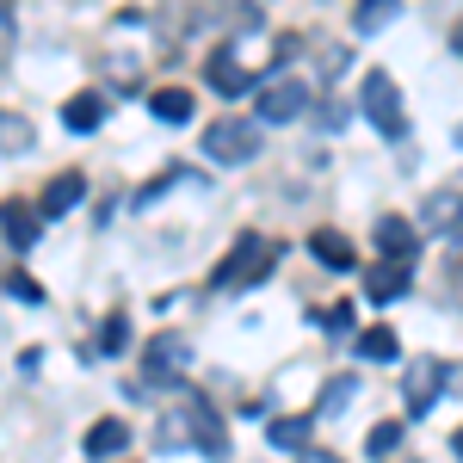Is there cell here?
<instances>
[{"instance_id":"cell-1","label":"cell","mask_w":463,"mask_h":463,"mask_svg":"<svg viewBox=\"0 0 463 463\" xmlns=\"http://www.w3.org/2000/svg\"><path fill=\"white\" fill-rule=\"evenodd\" d=\"M279 241L272 235H241L235 248L222 253V266H216V290H253V285H266V272L279 266Z\"/></svg>"},{"instance_id":"cell-17","label":"cell","mask_w":463,"mask_h":463,"mask_svg":"<svg viewBox=\"0 0 463 463\" xmlns=\"http://www.w3.org/2000/svg\"><path fill=\"white\" fill-rule=\"evenodd\" d=\"M309 253H316L321 266H334V272H346V266H353V241H346V235H334V229H316V235H309Z\"/></svg>"},{"instance_id":"cell-29","label":"cell","mask_w":463,"mask_h":463,"mask_svg":"<svg viewBox=\"0 0 463 463\" xmlns=\"http://www.w3.org/2000/svg\"><path fill=\"white\" fill-rule=\"evenodd\" d=\"M451 50H458V56H463V19H458V32H451Z\"/></svg>"},{"instance_id":"cell-5","label":"cell","mask_w":463,"mask_h":463,"mask_svg":"<svg viewBox=\"0 0 463 463\" xmlns=\"http://www.w3.org/2000/svg\"><path fill=\"white\" fill-rule=\"evenodd\" d=\"M303 106H309V87L290 80V74L260 87V124H290V118H303Z\"/></svg>"},{"instance_id":"cell-19","label":"cell","mask_w":463,"mask_h":463,"mask_svg":"<svg viewBox=\"0 0 463 463\" xmlns=\"http://www.w3.org/2000/svg\"><path fill=\"white\" fill-rule=\"evenodd\" d=\"M32 118H25V111H0V155H25V148H32Z\"/></svg>"},{"instance_id":"cell-27","label":"cell","mask_w":463,"mask_h":463,"mask_svg":"<svg viewBox=\"0 0 463 463\" xmlns=\"http://www.w3.org/2000/svg\"><path fill=\"white\" fill-rule=\"evenodd\" d=\"M327 327H334V334H346V327H353V309H346V303H340V309H327Z\"/></svg>"},{"instance_id":"cell-26","label":"cell","mask_w":463,"mask_h":463,"mask_svg":"<svg viewBox=\"0 0 463 463\" xmlns=\"http://www.w3.org/2000/svg\"><path fill=\"white\" fill-rule=\"evenodd\" d=\"M297 463H346V458H340V451H316V445H309V451H297Z\"/></svg>"},{"instance_id":"cell-30","label":"cell","mask_w":463,"mask_h":463,"mask_svg":"<svg viewBox=\"0 0 463 463\" xmlns=\"http://www.w3.org/2000/svg\"><path fill=\"white\" fill-rule=\"evenodd\" d=\"M451 451H458V458H463V427H458V439H451Z\"/></svg>"},{"instance_id":"cell-21","label":"cell","mask_w":463,"mask_h":463,"mask_svg":"<svg viewBox=\"0 0 463 463\" xmlns=\"http://www.w3.org/2000/svg\"><path fill=\"white\" fill-rule=\"evenodd\" d=\"M395 353H402V346H395L390 327H364V334H358V358H371V364H390Z\"/></svg>"},{"instance_id":"cell-16","label":"cell","mask_w":463,"mask_h":463,"mask_svg":"<svg viewBox=\"0 0 463 463\" xmlns=\"http://www.w3.org/2000/svg\"><path fill=\"white\" fill-rule=\"evenodd\" d=\"M148 111H155L161 124H192V93H185V87H155V93H148Z\"/></svg>"},{"instance_id":"cell-9","label":"cell","mask_w":463,"mask_h":463,"mask_svg":"<svg viewBox=\"0 0 463 463\" xmlns=\"http://www.w3.org/2000/svg\"><path fill=\"white\" fill-rule=\"evenodd\" d=\"M458 222H463V192L458 185H439L427 198V211H420V229L427 235H458Z\"/></svg>"},{"instance_id":"cell-7","label":"cell","mask_w":463,"mask_h":463,"mask_svg":"<svg viewBox=\"0 0 463 463\" xmlns=\"http://www.w3.org/2000/svg\"><path fill=\"white\" fill-rule=\"evenodd\" d=\"M204 74H211V87L222 93V99H241V93H253L260 80H253V69L235 56V50H216L211 62H204Z\"/></svg>"},{"instance_id":"cell-22","label":"cell","mask_w":463,"mask_h":463,"mask_svg":"<svg viewBox=\"0 0 463 463\" xmlns=\"http://www.w3.org/2000/svg\"><path fill=\"white\" fill-rule=\"evenodd\" d=\"M124 340H130V316H124V309H111L106 327H99V353H124Z\"/></svg>"},{"instance_id":"cell-3","label":"cell","mask_w":463,"mask_h":463,"mask_svg":"<svg viewBox=\"0 0 463 463\" xmlns=\"http://www.w3.org/2000/svg\"><path fill=\"white\" fill-rule=\"evenodd\" d=\"M179 420H185V432H192V445L204 451V458H229V439H222V414L211 408V395L204 390H179Z\"/></svg>"},{"instance_id":"cell-20","label":"cell","mask_w":463,"mask_h":463,"mask_svg":"<svg viewBox=\"0 0 463 463\" xmlns=\"http://www.w3.org/2000/svg\"><path fill=\"white\" fill-rule=\"evenodd\" d=\"M395 13H402V0H358V13H353V25L358 37H371V32H383Z\"/></svg>"},{"instance_id":"cell-25","label":"cell","mask_w":463,"mask_h":463,"mask_svg":"<svg viewBox=\"0 0 463 463\" xmlns=\"http://www.w3.org/2000/svg\"><path fill=\"white\" fill-rule=\"evenodd\" d=\"M6 290H13L19 303H43V285H37L32 272H13V279H6Z\"/></svg>"},{"instance_id":"cell-12","label":"cell","mask_w":463,"mask_h":463,"mask_svg":"<svg viewBox=\"0 0 463 463\" xmlns=\"http://www.w3.org/2000/svg\"><path fill=\"white\" fill-rule=\"evenodd\" d=\"M80 192H87V179L80 174H56L50 185H43V198H37V216H62L80 204Z\"/></svg>"},{"instance_id":"cell-11","label":"cell","mask_w":463,"mask_h":463,"mask_svg":"<svg viewBox=\"0 0 463 463\" xmlns=\"http://www.w3.org/2000/svg\"><path fill=\"white\" fill-rule=\"evenodd\" d=\"M37 229H43V216H37L25 198H6V204H0V235H6L13 248H32Z\"/></svg>"},{"instance_id":"cell-24","label":"cell","mask_w":463,"mask_h":463,"mask_svg":"<svg viewBox=\"0 0 463 463\" xmlns=\"http://www.w3.org/2000/svg\"><path fill=\"white\" fill-rule=\"evenodd\" d=\"M364 445H371V458H390L395 445H402V427H395V420H377V427H371V439H364Z\"/></svg>"},{"instance_id":"cell-2","label":"cell","mask_w":463,"mask_h":463,"mask_svg":"<svg viewBox=\"0 0 463 463\" xmlns=\"http://www.w3.org/2000/svg\"><path fill=\"white\" fill-rule=\"evenodd\" d=\"M358 106H364V118L390 137V143H402L408 137V111H402V87H395L390 74H364V93H358Z\"/></svg>"},{"instance_id":"cell-10","label":"cell","mask_w":463,"mask_h":463,"mask_svg":"<svg viewBox=\"0 0 463 463\" xmlns=\"http://www.w3.org/2000/svg\"><path fill=\"white\" fill-rule=\"evenodd\" d=\"M179 364H185V340L179 334H155L148 340V358H143V383H167Z\"/></svg>"},{"instance_id":"cell-15","label":"cell","mask_w":463,"mask_h":463,"mask_svg":"<svg viewBox=\"0 0 463 463\" xmlns=\"http://www.w3.org/2000/svg\"><path fill=\"white\" fill-rule=\"evenodd\" d=\"M62 124L80 130V137H87V130H99V124H106V93H74L69 106H62Z\"/></svg>"},{"instance_id":"cell-4","label":"cell","mask_w":463,"mask_h":463,"mask_svg":"<svg viewBox=\"0 0 463 463\" xmlns=\"http://www.w3.org/2000/svg\"><path fill=\"white\" fill-rule=\"evenodd\" d=\"M204 148H211V161L241 167V161H253V155H260V124H248V118H222V124H211V130H204Z\"/></svg>"},{"instance_id":"cell-14","label":"cell","mask_w":463,"mask_h":463,"mask_svg":"<svg viewBox=\"0 0 463 463\" xmlns=\"http://www.w3.org/2000/svg\"><path fill=\"white\" fill-rule=\"evenodd\" d=\"M118 451H130V427H124L118 414L93 420V432H87V458H118Z\"/></svg>"},{"instance_id":"cell-28","label":"cell","mask_w":463,"mask_h":463,"mask_svg":"<svg viewBox=\"0 0 463 463\" xmlns=\"http://www.w3.org/2000/svg\"><path fill=\"white\" fill-rule=\"evenodd\" d=\"M6 37H13V0H0V50H6Z\"/></svg>"},{"instance_id":"cell-18","label":"cell","mask_w":463,"mask_h":463,"mask_svg":"<svg viewBox=\"0 0 463 463\" xmlns=\"http://www.w3.org/2000/svg\"><path fill=\"white\" fill-rule=\"evenodd\" d=\"M266 439H272L279 451H309V414H279V420L266 427Z\"/></svg>"},{"instance_id":"cell-8","label":"cell","mask_w":463,"mask_h":463,"mask_svg":"<svg viewBox=\"0 0 463 463\" xmlns=\"http://www.w3.org/2000/svg\"><path fill=\"white\" fill-rule=\"evenodd\" d=\"M377 253H383V260H402V266H414V253H420L414 222H408V216H377Z\"/></svg>"},{"instance_id":"cell-13","label":"cell","mask_w":463,"mask_h":463,"mask_svg":"<svg viewBox=\"0 0 463 463\" xmlns=\"http://www.w3.org/2000/svg\"><path fill=\"white\" fill-rule=\"evenodd\" d=\"M408 272H414V266H402V260H383V266H371V279H364V297H371V303H395V297L408 290Z\"/></svg>"},{"instance_id":"cell-23","label":"cell","mask_w":463,"mask_h":463,"mask_svg":"<svg viewBox=\"0 0 463 463\" xmlns=\"http://www.w3.org/2000/svg\"><path fill=\"white\" fill-rule=\"evenodd\" d=\"M346 402H353V377H327V390H321L316 414H340Z\"/></svg>"},{"instance_id":"cell-6","label":"cell","mask_w":463,"mask_h":463,"mask_svg":"<svg viewBox=\"0 0 463 463\" xmlns=\"http://www.w3.org/2000/svg\"><path fill=\"white\" fill-rule=\"evenodd\" d=\"M445 395V358H414L408 364V414H427Z\"/></svg>"}]
</instances>
